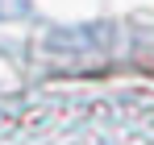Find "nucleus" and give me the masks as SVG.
Returning a JSON list of instances; mask_svg holds the SVG:
<instances>
[{
  "label": "nucleus",
  "instance_id": "f257e3e1",
  "mask_svg": "<svg viewBox=\"0 0 154 145\" xmlns=\"http://www.w3.org/2000/svg\"><path fill=\"white\" fill-rule=\"evenodd\" d=\"M33 0H0V21H21Z\"/></svg>",
  "mask_w": 154,
  "mask_h": 145
}]
</instances>
